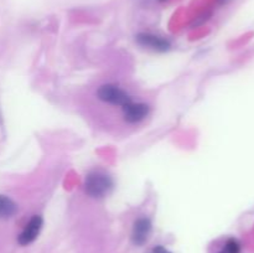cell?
I'll use <instances>...</instances> for the list:
<instances>
[{"label": "cell", "mask_w": 254, "mask_h": 253, "mask_svg": "<svg viewBox=\"0 0 254 253\" xmlns=\"http://www.w3.org/2000/svg\"><path fill=\"white\" fill-rule=\"evenodd\" d=\"M113 179L102 170H93L84 178V192L92 198H102L113 189Z\"/></svg>", "instance_id": "cell-1"}, {"label": "cell", "mask_w": 254, "mask_h": 253, "mask_svg": "<svg viewBox=\"0 0 254 253\" xmlns=\"http://www.w3.org/2000/svg\"><path fill=\"white\" fill-rule=\"evenodd\" d=\"M97 97L102 102L112 104V106L123 107L131 101V97L129 96L128 92L113 83L102 84L97 91Z\"/></svg>", "instance_id": "cell-2"}, {"label": "cell", "mask_w": 254, "mask_h": 253, "mask_svg": "<svg viewBox=\"0 0 254 253\" xmlns=\"http://www.w3.org/2000/svg\"><path fill=\"white\" fill-rule=\"evenodd\" d=\"M135 40L141 47H145V49L153 50L156 52L169 51L171 47V42L166 37L151 34V32H140V34L136 35Z\"/></svg>", "instance_id": "cell-3"}, {"label": "cell", "mask_w": 254, "mask_h": 253, "mask_svg": "<svg viewBox=\"0 0 254 253\" xmlns=\"http://www.w3.org/2000/svg\"><path fill=\"white\" fill-rule=\"evenodd\" d=\"M122 111H123L124 121L128 122L129 124H136L148 117L150 107L143 102H133L131 99L129 103L122 107Z\"/></svg>", "instance_id": "cell-4"}, {"label": "cell", "mask_w": 254, "mask_h": 253, "mask_svg": "<svg viewBox=\"0 0 254 253\" xmlns=\"http://www.w3.org/2000/svg\"><path fill=\"white\" fill-rule=\"evenodd\" d=\"M42 226H44V218L40 215H34L30 218L29 222L25 225V227L22 228L21 233L17 237V242L21 246H27L32 243L39 237Z\"/></svg>", "instance_id": "cell-5"}, {"label": "cell", "mask_w": 254, "mask_h": 253, "mask_svg": "<svg viewBox=\"0 0 254 253\" xmlns=\"http://www.w3.org/2000/svg\"><path fill=\"white\" fill-rule=\"evenodd\" d=\"M151 221L148 217H140L134 222L131 230V241L134 245L141 246L148 241L151 233Z\"/></svg>", "instance_id": "cell-6"}, {"label": "cell", "mask_w": 254, "mask_h": 253, "mask_svg": "<svg viewBox=\"0 0 254 253\" xmlns=\"http://www.w3.org/2000/svg\"><path fill=\"white\" fill-rule=\"evenodd\" d=\"M17 212V205L9 196L0 195V218L12 217Z\"/></svg>", "instance_id": "cell-7"}, {"label": "cell", "mask_w": 254, "mask_h": 253, "mask_svg": "<svg viewBox=\"0 0 254 253\" xmlns=\"http://www.w3.org/2000/svg\"><path fill=\"white\" fill-rule=\"evenodd\" d=\"M218 253H241V245L237 240L235 238H231L227 242L225 243V246L222 247V250Z\"/></svg>", "instance_id": "cell-8"}, {"label": "cell", "mask_w": 254, "mask_h": 253, "mask_svg": "<svg viewBox=\"0 0 254 253\" xmlns=\"http://www.w3.org/2000/svg\"><path fill=\"white\" fill-rule=\"evenodd\" d=\"M149 253H171V252L169 250H166L165 247H163V246H156V247H154Z\"/></svg>", "instance_id": "cell-9"}, {"label": "cell", "mask_w": 254, "mask_h": 253, "mask_svg": "<svg viewBox=\"0 0 254 253\" xmlns=\"http://www.w3.org/2000/svg\"><path fill=\"white\" fill-rule=\"evenodd\" d=\"M158 1H160V2H165V1H168V0H158Z\"/></svg>", "instance_id": "cell-10"}]
</instances>
